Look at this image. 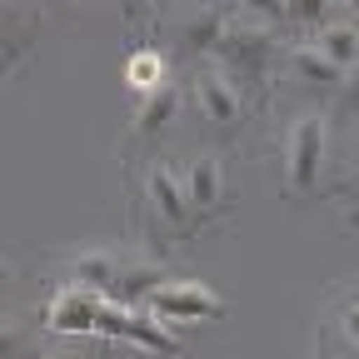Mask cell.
<instances>
[{
    "mask_svg": "<svg viewBox=\"0 0 359 359\" xmlns=\"http://www.w3.org/2000/svg\"><path fill=\"white\" fill-rule=\"evenodd\" d=\"M339 6H344V11H354V15H359V0H339Z\"/></svg>",
    "mask_w": 359,
    "mask_h": 359,
    "instance_id": "22",
    "label": "cell"
},
{
    "mask_svg": "<svg viewBox=\"0 0 359 359\" xmlns=\"http://www.w3.org/2000/svg\"><path fill=\"white\" fill-rule=\"evenodd\" d=\"M354 165H359V130H354Z\"/></svg>",
    "mask_w": 359,
    "mask_h": 359,
    "instance_id": "23",
    "label": "cell"
},
{
    "mask_svg": "<svg viewBox=\"0 0 359 359\" xmlns=\"http://www.w3.org/2000/svg\"><path fill=\"white\" fill-rule=\"evenodd\" d=\"M185 195H190L195 219H210L224 210V165L215 155H195L185 165Z\"/></svg>",
    "mask_w": 359,
    "mask_h": 359,
    "instance_id": "12",
    "label": "cell"
},
{
    "mask_svg": "<svg viewBox=\"0 0 359 359\" xmlns=\"http://www.w3.org/2000/svg\"><path fill=\"white\" fill-rule=\"evenodd\" d=\"M280 60V30L275 20H259V15H230V25H224V40L215 50V65L230 75L240 90L245 85H259L269 70H275Z\"/></svg>",
    "mask_w": 359,
    "mask_h": 359,
    "instance_id": "1",
    "label": "cell"
},
{
    "mask_svg": "<svg viewBox=\"0 0 359 359\" xmlns=\"http://www.w3.org/2000/svg\"><path fill=\"white\" fill-rule=\"evenodd\" d=\"M11 65H15V55H0V80L11 75Z\"/></svg>",
    "mask_w": 359,
    "mask_h": 359,
    "instance_id": "21",
    "label": "cell"
},
{
    "mask_svg": "<svg viewBox=\"0 0 359 359\" xmlns=\"http://www.w3.org/2000/svg\"><path fill=\"white\" fill-rule=\"evenodd\" d=\"M0 280H6V275H0ZM0 290H6V285H0Z\"/></svg>",
    "mask_w": 359,
    "mask_h": 359,
    "instance_id": "25",
    "label": "cell"
},
{
    "mask_svg": "<svg viewBox=\"0 0 359 359\" xmlns=\"http://www.w3.org/2000/svg\"><path fill=\"white\" fill-rule=\"evenodd\" d=\"M190 100H195V115L210 125V130H235L245 120V90L224 75L219 65H195L190 75Z\"/></svg>",
    "mask_w": 359,
    "mask_h": 359,
    "instance_id": "4",
    "label": "cell"
},
{
    "mask_svg": "<svg viewBox=\"0 0 359 359\" xmlns=\"http://www.w3.org/2000/svg\"><path fill=\"white\" fill-rule=\"evenodd\" d=\"M180 90L175 80H165V85H155V90H145V95H135V115H130V140L140 145V140H155V135L175 120V110H180Z\"/></svg>",
    "mask_w": 359,
    "mask_h": 359,
    "instance_id": "11",
    "label": "cell"
},
{
    "mask_svg": "<svg viewBox=\"0 0 359 359\" xmlns=\"http://www.w3.org/2000/svg\"><path fill=\"white\" fill-rule=\"evenodd\" d=\"M339 334H344V339H349V344L359 349V294L339 304Z\"/></svg>",
    "mask_w": 359,
    "mask_h": 359,
    "instance_id": "19",
    "label": "cell"
},
{
    "mask_svg": "<svg viewBox=\"0 0 359 359\" xmlns=\"http://www.w3.org/2000/svg\"><path fill=\"white\" fill-rule=\"evenodd\" d=\"M285 70H290L299 85H314V90H334V95H339V85H344V70H339L334 60H325V55L309 45V40H294L290 50H285Z\"/></svg>",
    "mask_w": 359,
    "mask_h": 359,
    "instance_id": "13",
    "label": "cell"
},
{
    "mask_svg": "<svg viewBox=\"0 0 359 359\" xmlns=\"http://www.w3.org/2000/svg\"><path fill=\"white\" fill-rule=\"evenodd\" d=\"M110 6H135V0H110Z\"/></svg>",
    "mask_w": 359,
    "mask_h": 359,
    "instance_id": "24",
    "label": "cell"
},
{
    "mask_svg": "<svg viewBox=\"0 0 359 359\" xmlns=\"http://www.w3.org/2000/svg\"><path fill=\"white\" fill-rule=\"evenodd\" d=\"M95 330H105V334H115V339H125V344H135V349H145V354H180V349H185V344H180V334H175L165 320H155L150 309L105 304V314H100Z\"/></svg>",
    "mask_w": 359,
    "mask_h": 359,
    "instance_id": "6",
    "label": "cell"
},
{
    "mask_svg": "<svg viewBox=\"0 0 359 359\" xmlns=\"http://www.w3.org/2000/svg\"><path fill=\"white\" fill-rule=\"evenodd\" d=\"M125 80H130V90H135V95H145V90L165 85L170 75H165V60H160L155 50H145V55H135V60L125 65Z\"/></svg>",
    "mask_w": 359,
    "mask_h": 359,
    "instance_id": "16",
    "label": "cell"
},
{
    "mask_svg": "<svg viewBox=\"0 0 359 359\" xmlns=\"http://www.w3.org/2000/svg\"><path fill=\"white\" fill-rule=\"evenodd\" d=\"M155 320H165L170 330L175 325H210V320H224V299L205 285V280H165L160 294L145 304Z\"/></svg>",
    "mask_w": 359,
    "mask_h": 359,
    "instance_id": "3",
    "label": "cell"
},
{
    "mask_svg": "<svg viewBox=\"0 0 359 359\" xmlns=\"http://www.w3.org/2000/svg\"><path fill=\"white\" fill-rule=\"evenodd\" d=\"M325 155H330V115L304 110L294 115L285 135V185L294 200H309L325 180Z\"/></svg>",
    "mask_w": 359,
    "mask_h": 359,
    "instance_id": "2",
    "label": "cell"
},
{
    "mask_svg": "<svg viewBox=\"0 0 359 359\" xmlns=\"http://www.w3.org/2000/svg\"><path fill=\"white\" fill-rule=\"evenodd\" d=\"M334 15H339V0H280V20L294 25V30H304V40L320 25H330Z\"/></svg>",
    "mask_w": 359,
    "mask_h": 359,
    "instance_id": "15",
    "label": "cell"
},
{
    "mask_svg": "<svg viewBox=\"0 0 359 359\" xmlns=\"http://www.w3.org/2000/svg\"><path fill=\"white\" fill-rule=\"evenodd\" d=\"M0 359H35V339L25 325L0 320Z\"/></svg>",
    "mask_w": 359,
    "mask_h": 359,
    "instance_id": "17",
    "label": "cell"
},
{
    "mask_svg": "<svg viewBox=\"0 0 359 359\" xmlns=\"http://www.w3.org/2000/svg\"><path fill=\"white\" fill-rule=\"evenodd\" d=\"M100 314H105V299H100V294L65 285V290L50 299V309H45V325H50L55 334H85V330L100 325Z\"/></svg>",
    "mask_w": 359,
    "mask_h": 359,
    "instance_id": "9",
    "label": "cell"
},
{
    "mask_svg": "<svg viewBox=\"0 0 359 359\" xmlns=\"http://www.w3.org/2000/svg\"><path fill=\"white\" fill-rule=\"evenodd\" d=\"M230 15L235 11H224V6H190L185 15H180V25H175V45H185L190 55H210L215 60Z\"/></svg>",
    "mask_w": 359,
    "mask_h": 359,
    "instance_id": "8",
    "label": "cell"
},
{
    "mask_svg": "<svg viewBox=\"0 0 359 359\" xmlns=\"http://www.w3.org/2000/svg\"><path fill=\"white\" fill-rule=\"evenodd\" d=\"M35 359H75V354H70V349H40Z\"/></svg>",
    "mask_w": 359,
    "mask_h": 359,
    "instance_id": "20",
    "label": "cell"
},
{
    "mask_svg": "<svg viewBox=\"0 0 359 359\" xmlns=\"http://www.w3.org/2000/svg\"><path fill=\"white\" fill-rule=\"evenodd\" d=\"M120 255L110 250V245H80V250H70L65 259H60V275H65V285H75V290H90V294H110V285H115V275H120Z\"/></svg>",
    "mask_w": 359,
    "mask_h": 359,
    "instance_id": "7",
    "label": "cell"
},
{
    "mask_svg": "<svg viewBox=\"0 0 359 359\" xmlns=\"http://www.w3.org/2000/svg\"><path fill=\"white\" fill-rule=\"evenodd\" d=\"M165 280H170V275H165V264H155V259H125L105 299L120 304V309H140V304H150V299L160 294Z\"/></svg>",
    "mask_w": 359,
    "mask_h": 359,
    "instance_id": "10",
    "label": "cell"
},
{
    "mask_svg": "<svg viewBox=\"0 0 359 359\" xmlns=\"http://www.w3.org/2000/svg\"><path fill=\"white\" fill-rule=\"evenodd\" d=\"M309 45L349 75V70H354V60H359V20H354V15H334L330 25H320V30L309 35Z\"/></svg>",
    "mask_w": 359,
    "mask_h": 359,
    "instance_id": "14",
    "label": "cell"
},
{
    "mask_svg": "<svg viewBox=\"0 0 359 359\" xmlns=\"http://www.w3.org/2000/svg\"><path fill=\"white\" fill-rule=\"evenodd\" d=\"M330 120H359V60H354V70L344 75V85H339V95H334V115Z\"/></svg>",
    "mask_w": 359,
    "mask_h": 359,
    "instance_id": "18",
    "label": "cell"
},
{
    "mask_svg": "<svg viewBox=\"0 0 359 359\" xmlns=\"http://www.w3.org/2000/svg\"><path fill=\"white\" fill-rule=\"evenodd\" d=\"M145 205H150V215L165 224V230H180V235L195 230V210H190V195H185V175H180L170 160H150V170H145Z\"/></svg>",
    "mask_w": 359,
    "mask_h": 359,
    "instance_id": "5",
    "label": "cell"
}]
</instances>
